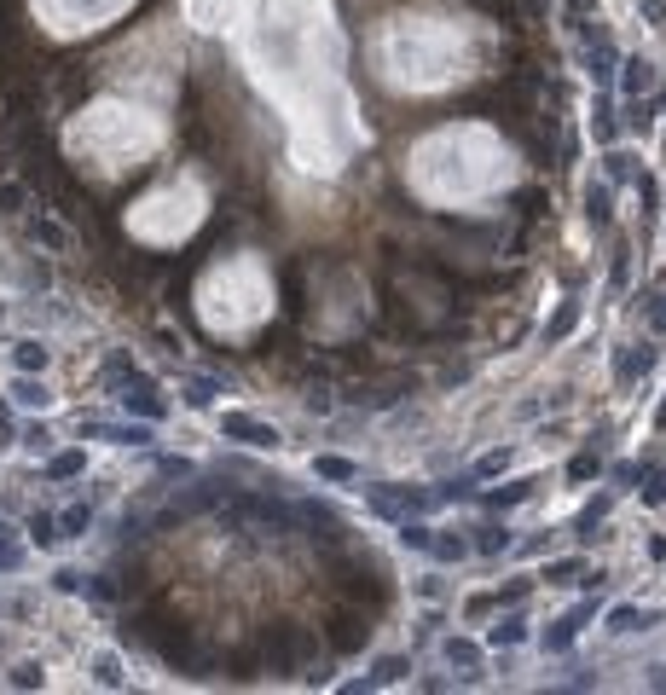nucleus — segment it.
Instances as JSON below:
<instances>
[{
	"mask_svg": "<svg viewBox=\"0 0 666 695\" xmlns=\"http://www.w3.org/2000/svg\"><path fill=\"white\" fill-rule=\"evenodd\" d=\"M261 655H267V667H273V672H301V667H308V655H313V638L301 626H273V631H267V643H261Z\"/></svg>",
	"mask_w": 666,
	"mask_h": 695,
	"instance_id": "nucleus-1",
	"label": "nucleus"
},
{
	"mask_svg": "<svg viewBox=\"0 0 666 695\" xmlns=\"http://www.w3.org/2000/svg\"><path fill=\"white\" fill-rule=\"evenodd\" d=\"M220 435H227V440H244V447H278V429H273V423H256V418H244V412H227V418H220Z\"/></svg>",
	"mask_w": 666,
	"mask_h": 695,
	"instance_id": "nucleus-2",
	"label": "nucleus"
},
{
	"mask_svg": "<svg viewBox=\"0 0 666 695\" xmlns=\"http://www.w3.org/2000/svg\"><path fill=\"white\" fill-rule=\"evenodd\" d=\"M330 626H337V631H330V650H337V655H354L359 643L371 638L366 614H354V609H348V614H337V620H330Z\"/></svg>",
	"mask_w": 666,
	"mask_h": 695,
	"instance_id": "nucleus-3",
	"label": "nucleus"
},
{
	"mask_svg": "<svg viewBox=\"0 0 666 695\" xmlns=\"http://www.w3.org/2000/svg\"><path fill=\"white\" fill-rule=\"evenodd\" d=\"M585 620H591V603H585V609H574L568 620H557V626H550V631H545V650H568V643H574V631H580Z\"/></svg>",
	"mask_w": 666,
	"mask_h": 695,
	"instance_id": "nucleus-4",
	"label": "nucleus"
},
{
	"mask_svg": "<svg viewBox=\"0 0 666 695\" xmlns=\"http://www.w3.org/2000/svg\"><path fill=\"white\" fill-rule=\"evenodd\" d=\"M82 435H105V440H116V447H146L151 429L146 423H128V429H105V423H82Z\"/></svg>",
	"mask_w": 666,
	"mask_h": 695,
	"instance_id": "nucleus-5",
	"label": "nucleus"
},
{
	"mask_svg": "<svg viewBox=\"0 0 666 695\" xmlns=\"http://www.w3.org/2000/svg\"><path fill=\"white\" fill-rule=\"evenodd\" d=\"M655 620H661V609H638V603L614 609V631H649Z\"/></svg>",
	"mask_w": 666,
	"mask_h": 695,
	"instance_id": "nucleus-6",
	"label": "nucleus"
},
{
	"mask_svg": "<svg viewBox=\"0 0 666 695\" xmlns=\"http://www.w3.org/2000/svg\"><path fill=\"white\" fill-rule=\"evenodd\" d=\"M87 521H93L87 504H70V510L58 516V539H65V533H70V539H82V533H87Z\"/></svg>",
	"mask_w": 666,
	"mask_h": 695,
	"instance_id": "nucleus-7",
	"label": "nucleus"
},
{
	"mask_svg": "<svg viewBox=\"0 0 666 695\" xmlns=\"http://www.w3.org/2000/svg\"><path fill=\"white\" fill-rule=\"evenodd\" d=\"M12 366H18V371H41L46 366V348L41 342H12Z\"/></svg>",
	"mask_w": 666,
	"mask_h": 695,
	"instance_id": "nucleus-8",
	"label": "nucleus"
},
{
	"mask_svg": "<svg viewBox=\"0 0 666 695\" xmlns=\"http://www.w3.org/2000/svg\"><path fill=\"white\" fill-rule=\"evenodd\" d=\"M46 476H53V481H76V476H82V452H58L53 464H46Z\"/></svg>",
	"mask_w": 666,
	"mask_h": 695,
	"instance_id": "nucleus-9",
	"label": "nucleus"
},
{
	"mask_svg": "<svg viewBox=\"0 0 666 695\" xmlns=\"http://www.w3.org/2000/svg\"><path fill=\"white\" fill-rule=\"evenodd\" d=\"M313 469H319L325 481H354V476H359V469L348 464V458H319V464H313Z\"/></svg>",
	"mask_w": 666,
	"mask_h": 695,
	"instance_id": "nucleus-10",
	"label": "nucleus"
},
{
	"mask_svg": "<svg viewBox=\"0 0 666 695\" xmlns=\"http://www.w3.org/2000/svg\"><path fill=\"white\" fill-rule=\"evenodd\" d=\"M93 678H99L105 690H122V667H116V655H99V660H93Z\"/></svg>",
	"mask_w": 666,
	"mask_h": 695,
	"instance_id": "nucleus-11",
	"label": "nucleus"
},
{
	"mask_svg": "<svg viewBox=\"0 0 666 695\" xmlns=\"http://www.w3.org/2000/svg\"><path fill=\"white\" fill-rule=\"evenodd\" d=\"M29 539H35V545H58V521L53 516H29Z\"/></svg>",
	"mask_w": 666,
	"mask_h": 695,
	"instance_id": "nucleus-12",
	"label": "nucleus"
},
{
	"mask_svg": "<svg viewBox=\"0 0 666 695\" xmlns=\"http://www.w3.org/2000/svg\"><path fill=\"white\" fill-rule=\"evenodd\" d=\"M504 545H510V533H504V528H481V539H475V550H481V557H499Z\"/></svg>",
	"mask_w": 666,
	"mask_h": 695,
	"instance_id": "nucleus-13",
	"label": "nucleus"
},
{
	"mask_svg": "<svg viewBox=\"0 0 666 695\" xmlns=\"http://www.w3.org/2000/svg\"><path fill=\"white\" fill-rule=\"evenodd\" d=\"M12 690H41V667H35V660L12 667Z\"/></svg>",
	"mask_w": 666,
	"mask_h": 695,
	"instance_id": "nucleus-14",
	"label": "nucleus"
},
{
	"mask_svg": "<svg viewBox=\"0 0 666 695\" xmlns=\"http://www.w3.org/2000/svg\"><path fill=\"white\" fill-rule=\"evenodd\" d=\"M447 660H452V667H475L481 655H475V643H464V638H458V643H447Z\"/></svg>",
	"mask_w": 666,
	"mask_h": 695,
	"instance_id": "nucleus-15",
	"label": "nucleus"
},
{
	"mask_svg": "<svg viewBox=\"0 0 666 695\" xmlns=\"http://www.w3.org/2000/svg\"><path fill=\"white\" fill-rule=\"evenodd\" d=\"M12 400H24V406H41V400H46V388H41V383H29V371H24V383L12 388Z\"/></svg>",
	"mask_w": 666,
	"mask_h": 695,
	"instance_id": "nucleus-16",
	"label": "nucleus"
},
{
	"mask_svg": "<svg viewBox=\"0 0 666 695\" xmlns=\"http://www.w3.org/2000/svg\"><path fill=\"white\" fill-rule=\"evenodd\" d=\"M649 359H655L649 348H638V354H626V359H621V377H643V371H649Z\"/></svg>",
	"mask_w": 666,
	"mask_h": 695,
	"instance_id": "nucleus-17",
	"label": "nucleus"
},
{
	"mask_svg": "<svg viewBox=\"0 0 666 695\" xmlns=\"http://www.w3.org/2000/svg\"><path fill=\"white\" fill-rule=\"evenodd\" d=\"M406 672H411V667H406V660H400V655H388V660H383V667H377V684H394V678H406Z\"/></svg>",
	"mask_w": 666,
	"mask_h": 695,
	"instance_id": "nucleus-18",
	"label": "nucleus"
},
{
	"mask_svg": "<svg viewBox=\"0 0 666 695\" xmlns=\"http://www.w3.org/2000/svg\"><path fill=\"white\" fill-rule=\"evenodd\" d=\"M521 638H528V626H521V620H504V626H493V643H521Z\"/></svg>",
	"mask_w": 666,
	"mask_h": 695,
	"instance_id": "nucleus-19",
	"label": "nucleus"
},
{
	"mask_svg": "<svg viewBox=\"0 0 666 695\" xmlns=\"http://www.w3.org/2000/svg\"><path fill=\"white\" fill-rule=\"evenodd\" d=\"M568 476H574V481H591V476H597V458H591V452H580L574 464H568Z\"/></svg>",
	"mask_w": 666,
	"mask_h": 695,
	"instance_id": "nucleus-20",
	"label": "nucleus"
},
{
	"mask_svg": "<svg viewBox=\"0 0 666 695\" xmlns=\"http://www.w3.org/2000/svg\"><path fill=\"white\" fill-rule=\"evenodd\" d=\"M585 215L602 227V220H609V192H591V197H585Z\"/></svg>",
	"mask_w": 666,
	"mask_h": 695,
	"instance_id": "nucleus-21",
	"label": "nucleus"
},
{
	"mask_svg": "<svg viewBox=\"0 0 666 695\" xmlns=\"http://www.w3.org/2000/svg\"><path fill=\"white\" fill-rule=\"evenodd\" d=\"M649 82H655V76H649V65H643V58H638V65H626V87H631V93H638V87H649Z\"/></svg>",
	"mask_w": 666,
	"mask_h": 695,
	"instance_id": "nucleus-22",
	"label": "nucleus"
},
{
	"mask_svg": "<svg viewBox=\"0 0 666 695\" xmlns=\"http://www.w3.org/2000/svg\"><path fill=\"white\" fill-rule=\"evenodd\" d=\"M186 400H192V406H209V400H215V383H209V377H197V383H192V394H186Z\"/></svg>",
	"mask_w": 666,
	"mask_h": 695,
	"instance_id": "nucleus-23",
	"label": "nucleus"
},
{
	"mask_svg": "<svg viewBox=\"0 0 666 695\" xmlns=\"http://www.w3.org/2000/svg\"><path fill=\"white\" fill-rule=\"evenodd\" d=\"M0 568H18V545L6 539V521H0Z\"/></svg>",
	"mask_w": 666,
	"mask_h": 695,
	"instance_id": "nucleus-24",
	"label": "nucleus"
},
{
	"mask_svg": "<svg viewBox=\"0 0 666 695\" xmlns=\"http://www.w3.org/2000/svg\"><path fill=\"white\" fill-rule=\"evenodd\" d=\"M156 469H163V476H168V481H180V476H192V464H186V458H163V464H156Z\"/></svg>",
	"mask_w": 666,
	"mask_h": 695,
	"instance_id": "nucleus-25",
	"label": "nucleus"
},
{
	"mask_svg": "<svg viewBox=\"0 0 666 695\" xmlns=\"http://www.w3.org/2000/svg\"><path fill=\"white\" fill-rule=\"evenodd\" d=\"M18 203H24V192H18V186H12V180H0V209L12 215V209H18Z\"/></svg>",
	"mask_w": 666,
	"mask_h": 695,
	"instance_id": "nucleus-26",
	"label": "nucleus"
},
{
	"mask_svg": "<svg viewBox=\"0 0 666 695\" xmlns=\"http://www.w3.org/2000/svg\"><path fill=\"white\" fill-rule=\"evenodd\" d=\"M53 586H58V591H82V574H76V568H58Z\"/></svg>",
	"mask_w": 666,
	"mask_h": 695,
	"instance_id": "nucleus-27",
	"label": "nucleus"
},
{
	"mask_svg": "<svg viewBox=\"0 0 666 695\" xmlns=\"http://www.w3.org/2000/svg\"><path fill=\"white\" fill-rule=\"evenodd\" d=\"M35 238H41V244H53V249H58V244H65V232H58V227H53V220H35Z\"/></svg>",
	"mask_w": 666,
	"mask_h": 695,
	"instance_id": "nucleus-28",
	"label": "nucleus"
},
{
	"mask_svg": "<svg viewBox=\"0 0 666 695\" xmlns=\"http://www.w3.org/2000/svg\"><path fill=\"white\" fill-rule=\"evenodd\" d=\"M574 313H580V307H562L557 319H550V337H568V330H574Z\"/></svg>",
	"mask_w": 666,
	"mask_h": 695,
	"instance_id": "nucleus-29",
	"label": "nucleus"
},
{
	"mask_svg": "<svg viewBox=\"0 0 666 695\" xmlns=\"http://www.w3.org/2000/svg\"><path fill=\"white\" fill-rule=\"evenodd\" d=\"M46 440H53V435H46V423H35V429H24V447H29V452H41Z\"/></svg>",
	"mask_w": 666,
	"mask_h": 695,
	"instance_id": "nucleus-30",
	"label": "nucleus"
},
{
	"mask_svg": "<svg viewBox=\"0 0 666 695\" xmlns=\"http://www.w3.org/2000/svg\"><path fill=\"white\" fill-rule=\"evenodd\" d=\"M429 545L440 550V557H452V562H458V557H464V539H429Z\"/></svg>",
	"mask_w": 666,
	"mask_h": 695,
	"instance_id": "nucleus-31",
	"label": "nucleus"
},
{
	"mask_svg": "<svg viewBox=\"0 0 666 695\" xmlns=\"http://www.w3.org/2000/svg\"><path fill=\"white\" fill-rule=\"evenodd\" d=\"M12 435V412H6V400H0V440Z\"/></svg>",
	"mask_w": 666,
	"mask_h": 695,
	"instance_id": "nucleus-32",
	"label": "nucleus"
},
{
	"mask_svg": "<svg viewBox=\"0 0 666 695\" xmlns=\"http://www.w3.org/2000/svg\"><path fill=\"white\" fill-rule=\"evenodd\" d=\"M661 423H666V406H661Z\"/></svg>",
	"mask_w": 666,
	"mask_h": 695,
	"instance_id": "nucleus-33",
	"label": "nucleus"
}]
</instances>
